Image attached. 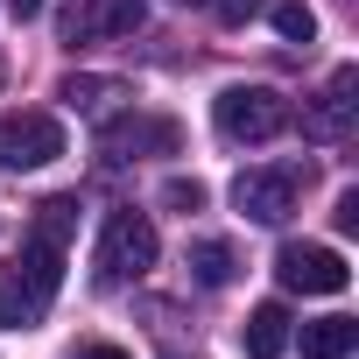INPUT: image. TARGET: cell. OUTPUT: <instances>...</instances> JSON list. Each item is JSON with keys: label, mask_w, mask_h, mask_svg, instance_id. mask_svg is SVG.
Masks as SVG:
<instances>
[{"label": "cell", "mask_w": 359, "mask_h": 359, "mask_svg": "<svg viewBox=\"0 0 359 359\" xmlns=\"http://www.w3.org/2000/svg\"><path fill=\"white\" fill-rule=\"evenodd\" d=\"M64 99L71 106H106V99H127L120 78H64Z\"/></svg>", "instance_id": "9a60e30c"}, {"label": "cell", "mask_w": 359, "mask_h": 359, "mask_svg": "<svg viewBox=\"0 0 359 359\" xmlns=\"http://www.w3.org/2000/svg\"><path fill=\"white\" fill-rule=\"evenodd\" d=\"M303 176H310V169H296V162H282V169H247L240 184H233V205H240L254 226H282V219L296 212V198H303Z\"/></svg>", "instance_id": "3957f363"}, {"label": "cell", "mask_w": 359, "mask_h": 359, "mask_svg": "<svg viewBox=\"0 0 359 359\" xmlns=\"http://www.w3.org/2000/svg\"><path fill=\"white\" fill-rule=\"evenodd\" d=\"M141 148H155V155H176V120L127 113V120H106V127H99V155H106V162H134Z\"/></svg>", "instance_id": "8992f818"}, {"label": "cell", "mask_w": 359, "mask_h": 359, "mask_svg": "<svg viewBox=\"0 0 359 359\" xmlns=\"http://www.w3.org/2000/svg\"><path fill=\"white\" fill-rule=\"evenodd\" d=\"M268 22H275V36H289V43H310V36H317V15L303 8V0H275Z\"/></svg>", "instance_id": "5bb4252c"}, {"label": "cell", "mask_w": 359, "mask_h": 359, "mask_svg": "<svg viewBox=\"0 0 359 359\" xmlns=\"http://www.w3.org/2000/svg\"><path fill=\"white\" fill-rule=\"evenodd\" d=\"M162 205L169 212H205V184H184V176H176V184H162Z\"/></svg>", "instance_id": "e0dca14e"}, {"label": "cell", "mask_w": 359, "mask_h": 359, "mask_svg": "<svg viewBox=\"0 0 359 359\" xmlns=\"http://www.w3.org/2000/svg\"><path fill=\"white\" fill-rule=\"evenodd\" d=\"M289 338H296V324H289V310H282V303H261V310L247 317V331H240L247 359H282V352H289Z\"/></svg>", "instance_id": "30bf717a"}, {"label": "cell", "mask_w": 359, "mask_h": 359, "mask_svg": "<svg viewBox=\"0 0 359 359\" xmlns=\"http://www.w3.org/2000/svg\"><path fill=\"white\" fill-rule=\"evenodd\" d=\"M212 120H219L226 141H275L289 127V99L275 85H226L212 99Z\"/></svg>", "instance_id": "6da1fadb"}, {"label": "cell", "mask_w": 359, "mask_h": 359, "mask_svg": "<svg viewBox=\"0 0 359 359\" xmlns=\"http://www.w3.org/2000/svg\"><path fill=\"white\" fill-rule=\"evenodd\" d=\"M78 359H127V352H120V345H85Z\"/></svg>", "instance_id": "d6986e66"}, {"label": "cell", "mask_w": 359, "mask_h": 359, "mask_svg": "<svg viewBox=\"0 0 359 359\" xmlns=\"http://www.w3.org/2000/svg\"><path fill=\"white\" fill-rule=\"evenodd\" d=\"M64 155V127L50 113H0V169H50Z\"/></svg>", "instance_id": "277c9868"}, {"label": "cell", "mask_w": 359, "mask_h": 359, "mask_svg": "<svg viewBox=\"0 0 359 359\" xmlns=\"http://www.w3.org/2000/svg\"><path fill=\"white\" fill-rule=\"evenodd\" d=\"M233 268H240V261H233V247H226V240H191V275H198L205 289H226V282H233Z\"/></svg>", "instance_id": "7c38bea8"}, {"label": "cell", "mask_w": 359, "mask_h": 359, "mask_svg": "<svg viewBox=\"0 0 359 359\" xmlns=\"http://www.w3.org/2000/svg\"><path fill=\"white\" fill-rule=\"evenodd\" d=\"M141 15H148L141 0H78L71 22H64V36H71V50L78 43H113V36H134Z\"/></svg>", "instance_id": "52a82bcc"}, {"label": "cell", "mask_w": 359, "mask_h": 359, "mask_svg": "<svg viewBox=\"0 0 359 359\" xmlns=\"http://www.w3.org/2000/svg\"><path fill=\"white\" fill-rule=\"evenodd\" d=\"M36 233L57 240V247H71V233H78V198H50V205L36 212Z\"/></svg>", "instance_id": "4fadbf2b"}, {"label": "cell", "mask_w": 359, "mask_h": 359, "mask_svg": "<svg viewBox=\"0 0 359 359\" xmlns=\"http://www.w3.org/2000/svg\"><path fill=\"white\" fill-rule=\"evenodd\" d=\"M275 275H282V289H303V296H338L352 282V268H345L338 247H303V240H289L275 254Z\"/></svg>", "instance_id": "5b68a950"}, {"label": "cell", "mask_w": 359, "mask_h": 359, "mask_svg": "<svg viewBox=\"0 0 359 359\" xmlns=\"http://www.w3.org/2000/svg\"><path fill=\"white\" fill-rule=\"evenodd\" d=\"M155 268V226H148V212H113L106 219V233H99V282L113 289V282H141Z\"/></svg>", "instance_id": "7a4b0ae2"}, {"label": "cell", "mask_w": 359, "mask_h": 359, "mask_svg": "<svg viewBox=\"0 0 359 359\" xmlns=\"http://www.w3.org/2000/svg\"><path fill=\"white\" fill-rule=\"evenodd\" d=\"M331 219H338V233H359V191H345V198H338V212H331Z\"/></svg>", "instance_id": "ac0fdd59"}, {"label": "cell", "mask_w": 359, "mask_h": 359, "mask_svg": "<svg viewBox=\"0 0 359 359\" xmlns=\"http://www.w3.org/2000/svg\"><path fill=\"white\" fill-rule=\"evenodd\" d=\"M359 345V324L352 317H317V324H303V359H345Z\"/></svg>", "instance_id": "8fae6325"}, {"label": "cell", "mask_w": 359, "mask_h": 359, "mask_svg": "<svg viewBox=\"0 0 359 359\" xmlns=\"http://www.w3.org/2000/svg\"><path fill=\"white\" fill-rule=\"evenodd\" d=\"M43 15V0H15V22H36Z\"/></svg>", "instance_id": "ffe728a7"}, {"label": "cell", "mask_w": 359, "mask_h": 359, "mask_svg": "<svg viewBox=\"0 0 359 359\" xmlns=\"http://www.w3.org/2000/svg\"><path fill=\"white\" fill-rule=\"evenodd\" d=\"M352 113H359V71L345 64V71H331V85L310 99V113H303V127L317 134V141H338L345 127H352Z\"/></svg>", "instance_id": "9c48e42d"}, {"label": "cell", "mask_w": 359, "mask_h": 359, "mask_svg": "<svg viewBox=\"0 0 359 359\" xmlns=\"http://www.w3.org/2000/svg\"><path fill=\"white\" fill-rule=\"evenodd\" d=\"M184 8H205V15H219V22H254L261 0H184Z\"/></svg>", "instance_id": "2e32d148"}, {"label": "cell", "mask_w": 359, "mask_h": 359, "mask_svg": "<svg viewBox=\"0 0 359 359\" xmlns=\"http://www.w3.org/2000/svg\"><path fill=\"white\" fill-rule=\"evenodd\" d=\"M15 268H22V317H36V310L57 296V282H64V247H57V240H43V233H29Z\"/></svg>", "instance_id": "ba28073f"}, {"label": "cell", "mask_w": 359, "mask_h": 359, "mask_svg": "<svg viewBox=\"0 0 359 359\" xmlns=\"http://www.w3.org/2000/svg\"><path fill=\"white\" fill-rule=\"evenodd\" d=\"M0 324H8V303H0Z\"/></svg>", "instance_id": "44dd1931"}]
</instances>
